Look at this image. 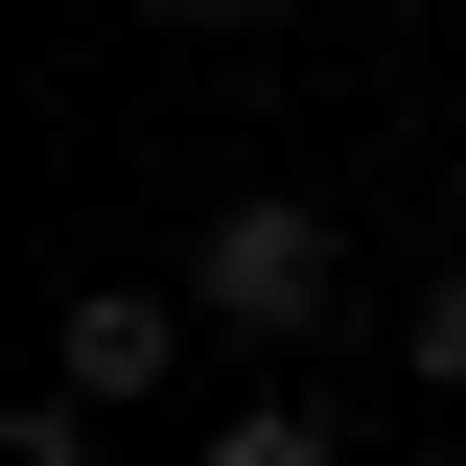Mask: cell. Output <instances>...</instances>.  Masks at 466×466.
<instances>
[{
	"label": "cell",
	"instance_id": "2",
	"mask_svg": "<svg viewBox=\"0 0 466 466\" xmlns=\"http://www.w3.org/2000/svg\"><path fill=\"white\" fill-rule=\"evenodd\" d=\"M187 327H210V303H164V280H94V303H70V397H164V373H187Z\"/></svg>",
	"mask_w": 466,
	"mask_h": 466
},
{
	"label": "cell",
	"instance_id": "4",
	"mask_svg": "<svg viewBox=\"0 0 466 466\" xmlns=\"http://www.w3.org/2000/svg\"><path fill=\"white\" fill-rule=\"evenodd\" d=\"M0 466H94V397H47V420H0Z\"/></svg>",
	"mask_w": 466,
	"mask_h": 466
},
{
	"label": "cell",
	"instance_id": "1",
	"mask_svg": "<svg viewBox=\"0 0 466 466\" xmlns=\"http://www.w3.org/2000/svg\"><path fill=\"white\" fill-rule=\"evenodd\" d=\"M187 303H210L233 350H303L327 327V210H303V187H233V210L187 233Z\"/></svg>",
	"mask_w": 466,
	"mask_h": 466
},
{
	"label": "cell",
	"instance_id": "5",
	"mask_svg": "<svg viewBox=\"0 0 466 466\" xmlns=\"http://www.w3.org/2000/svg\"><path fill=\"white\" fill-rule=\"evenodd\" d=\"M420 373H443V397H466V280H443V303H420Z\"/></svg>",
	"mask_w": 466,
	"mask_h": 466
},
{
	"label": "cell",
	"instance_id": "3",
	"mask_svg": "<svg viewBox=\"0 0 466 466\" xmlns=\"http://www.w3.org/2000/svg\"><path fill=\"white\" fill-rule=\"evenodd\" d=\"M210 466H350V420H303V397H257V420H210Z\"/></svg>",
	"mask_w": 466,
	"mask_h": 466
},
{
	"label": "cell",
	"instance_id": "6",
	"mask_svg": "<svg viewBox=\"0 0 466 466\" xmlns=\"http://www.w3.org/2000/svg\"><path fill=\"white\" fill-rule=\"evenodd\" d=\"M140 24H280V0H140Z\"/></svg>",
	"mask_w": 466,
	"mask_h": 466
}]
</instances>
